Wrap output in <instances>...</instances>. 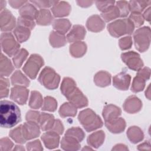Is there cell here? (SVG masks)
<instances>
[{"mask_svg": "<svg viewBox=\"0 0 151 151\" xmlns=\"http://www.w3.org/2000/svg\"><path fill=\"white\" fill-rule=\"evenodd\" d=\"M21 120L19 107L13 102L1 100L0 104V124L2 127L11 128Z\"/></svg>", "mask_w": 151, "mask_h": 151, "instance_id": "1", "label": "cell"}, {"mask_svg": "<svg viewBox=\"0 0 151 151\" xmlns=\"http://www.w3.org/2000/svg\"><path fill=\"white\" fill-rule=\"evenodd\" d=\"M61 91L77 108H82L88 105L87 99L76 87V84L72 78L65 77L63 79Z\"/></svg>", "mask_w": 151, "mask_h": 151, "instance_id": "2", "label": "cell"}, {"mask_svg": "<svg viewBox=\"0 0 151 151\" xmlns=\"http://www.w3.org/2000/svg\"><path fill=\"white\" fill-rule=\"evenodd\" d=\"M78 120L87 132H91L103 126V122L100 117L90 109H87L80 112Z\"/></svg>", "mask_w": 151, "mask_h": 151, "instance_id": "3", "label": "cell"}, {"mask_svg": "<svg viewBox=\"0 0 151 151\" xmlns=\"http://www.w3.org/2000/svg\"><path fill=\"white\" fill-rule=\"evenodd\" d=\"M134 28L133 23L128 18L118 19L107 26L110 34L114 37H119L124 34H132Z\"/></svg>", "mask_w": 151, "mask_h": 151, "instance_id": "4", "label": "cell"}, {"mask_svg": "<svg viewBox=\"0 0 151 151\" xmlns=\"http://www.w3.org/2000/svg\"><path fill=\"white\" fill-rule=\"evenodd\" d=\"M60 80V76L49 67H45L38 77V81L49 90H54L57 88Z\"/></svg>", "mask_w": 151, "mask_h": 151, "instance_id": "5", "label": "cell"}, {"mask_svg": "<svg viewBox=\"0 0 151 151\" xmlns=\"http://www.w3.org/2000/svg\"><path fill=\"white\" fill-rule=\"evenodd\" d=\"M1 45L2 51L8 56H14L19 50L20 45L11 32H3L1 35Z\"/></svg>", "mask_w": 151, "mask_h": 151, "instance_id": "6", "label": "cell"}, {"mask_svg": "<svg viewBox=\"0 0 151 151\" xmlns=\"http://www.w3.org/2000/svg\"><path fill=\"white\" fill-rule=\"evenodd\" d=\"M44 65V60L38 54H32L22 68L24 73L31 79H34Z\"/></svg>", "mask_w": 151, "mask_h": 151, "instance_id": "7", "label": "cell"}, {"mask_svg": "<svg viewBox=\"0 0 151 151\" xmlns=\"http://www.w3.org/2000/svg\"><path fill=\"white\" fill-rule=\"evenodd\" d=\"M136 48L140 52L146 51L150 44V28L143 27L136 31L133 35Z\"/></svg>", "mask_w": 151, "mask_h": 151, "instance_id": "8", "label": "cell"}, {"mask_svg": "<svg viewBox=\"0 0 151 151\" xmlns=\"http://www.w3.org/2000/svg\"><path fill=\"white\" fill-rule=\"evenodd\" d=\"M121 58L128 67L133 70H139L143 67V63L140 55L134 51H129L122 54Z\"/></svg>", "mask_w": 151, "mask_h": 151, "instance_id": "9", "label": "cell"}, {"mask_svg": "<svg viewBox=\"0 0 151 151\" xmlns=\"http://www.w3.org/2000/svg\"><path fill=\"white\" fill-rule=\"evenodd\" d=\"M15 24V18L9 10L5 9L1 12L0 27L1 31L5 32L11 31L14 28Z\"/></svg>", "mask_w": 151, "mask_h": 151, "instance_id": "10", "label": "cell"}, {"mask_svg": "<svg viewBox=\"0 0 151 151\" xmlns=\"http://www.w3.org/2000/svg\"><path fill=\"white\" fill-rule=\"evenodd\" d=\"M29 91L24 86H14L11 88L10 98L16 103L23 105L27 101Z\"/></svg>", "mask_w": 151, "mask_h": 151, "instance_id": "11", "label": "cell"}, {"mask_svg": "<svg viewBox=\"0 0 151 151\" xmlns=\"http://www.w3.org/2000/svg\"><path fill=\"white\" fill-rule=\"evenodd\" d=\"M22 132L26 141L37 137L40 134L39 125L37 123L28 121L22 125Z\"/></svg>", "mask_w": 151, "mask_h": 151, "instance_id": "12", "label": "cell"}, {"mask_svg": "<svg viewBox=\"0 0 151 151\" xmlns=\"http://www.w3.org/2000/svg\"><path fill=\"white\" fill-rule=\"evenodd\" d=\"M130 80L131 77L129 74L124 72H122L113 77V84L117 89L126 90L129 87Z\"/></svg>", "mask_w": 151, "mask_h": 151, "instance_id": "13", "label": "cell"}, {"mask_svg": "<svg viewBox=\"0 0 151 151\" xmlns=\"http://www.w3.org/2000/svg\"><path fill=\"white\" fill-rule=\"evenodd\" d=\"M41 139L47 148L54 149L57 147L59 143L60 137L58 134L54 131H50L44 133Z\"/></svg>", "mask_w": 151, "mask_h": 151, "instance_id": "14", "label": "cell"}, {"mask_svg": "<svg viewBox=\"0 0 151 151\" xmlns=\"http://www.w3.org/2000/svg\"><path fill=\"white\" fill-rule=\"evenodd\" d=\"M71 10L70 5L64 1H56L51 8L53 15L55 17L67 16Z\"/></svg>", "mask_w": 151, "mask_h": 151, "instance_id": "15", "label": "cell"}, {"mask_svg": "<svg viewBox=\"0 0 151 151\" xmlns=\"http://www.w3.org/2000/svg\"><path fill=\"white\" fill-rule=\"evenodd\" d=\"M85 35L86 30L83 26L79 25H74L67 35V40L69 42H78L84 39Z\"/></svg>", "mask_w": 151, "mask_h": 151, "instance_id": "16", "label": "cell"}, {"mask_svg": "<svg viewBox=\"0 0 151 151\" xmlns=\"http://www.w3.org/2000/svg\"><path fill=\"white\" fill-rule=\"evenodd\" d=\"M142 107V102L136 97L133 96L128 97L124 103V110L129 113L139 111Z\"/></svg>", "mask_w": 151, "mask_h": 151, "instance_id": "17", "label": "cell"}, {"mask_svg": "<svg viewBox=\"0 0 151 151\" xmlns=\"http://www.w3.org/2000/svg\"><path fill=\"white\" fill-rule=\"evenodd\" d=\"M121 114V110L119 107L109 104L104 107L103 111V116L106 122H110L119 117Z\"/></svg>", "mask_w": 151, "mask_h": 151, "instance_id": "18", "label": "cell"}, {"mask_svg": "<svg viewBox=\"0 0 151 151\" xmlns=\"http://www.w3.org/2000/svg\"><path fill=\"white\" fill-rule=\"evenodd\" d=\"M87 28L93 32H99L104 27V22L97 15L91 16L87 21Z\"/></svg>", "mask_w": 151, "mask_h": 151, "instance_id": "19", "label": "cell"}, {"mask_svg": "<svg viewBox=\"0 0 151 151\" xmlns=\"http://www.w3.org/2000/svg\"><path fill=\"white\" fill-rule=\"evenodd\" d=\"M105 125L111 133H119L123 132L126 127V122L122 117H118L110 122H106Z\"/></svg>", "mask_w": 151, "mask_h": 151, "instance_id": "20", "label": "cell"}, {"mask_svg": "<svg viewBox=\"0 0 151 151\" xmlns=\"http://www.w3.org/2000/svg\"><path fill=\"white\" fill-rule=\"evenodd\" d=\"M14 68L10 60L5 56L2 53L1 55L0 64V74L1 77H8L14 71Z\"/></svg>", "mask_w": 151, "mask_h": 151, "instance_id": "21", "label": "cell"}, {"mask_svg": "<svg viewBox=\"0 0 151 151\" xmlns=\"http://www.w3.org/2000/svg\"><path fill=\"white\" fill-rule=\"evenodd\" d=\"M54 122L55 120L53 115L45 113H40L38 123H40L41 130L45 131L51 129L54 126Z\"/></svg>", "mask_w": 151, "mask_h": 151, "instance_id": "22", "label": "cell"}, {"mask_svg": "<svg viewBox=\"0 0 151 151\" xmlns=\"http://www.w3.org/2000/svg\"><path fill=\"white\" fill-rule=\"evenodd\" d=\"M35 19L38 24L41 25H47L52 22L53 17L49 10L41 9L38 11Z\"/></svg>", "mask_w": 151, "mask_h": 151, "instance_id": "23", "label": "cell"}, {"mask_svg": "<svg viewBox=\"0 0 151 151\" xmlns=\"http://www.w3.org/2000/svg\"><path fill=\"white\" fill-rule=\"evenodd\" d=\"M80 142L76 139L65 135V136L62 139L61 143V147L64 150H76L80 149Z\"/></svg>", "mask_w": 151, "mask_h": 151, "instance_id": "24", "label": "cell"}, {"mask_svg": "<svg viewBox=\"0 0 151 151\" xmlns=\"http://www.w3.org/2000/svg\"><path fill=\"white\" fill-rule=\"evenodd\" d=\"M11 80L14 86L28 87L29 84V80L19 70L14 72L11 77Z\"/></svg>", "mask_w": 151, "mask_h": 151, "instance_id": "25", "label": "cell"}, {"mask_svg": "<svg viewBox=\"0 0 151 151\" xmlns=\"http://www.w3.org/2000/svg\"><path fill=\"white\" fill-rule=\"evenodd\" d=\"M50 42L53 47L59 48L65 45L67 40L64 34L57 31H52L50 35Z\"/></svg>", "mask_w": 151, "mask_h": 151, "instance_id": "26", "label": "cell"}, {"mask_svg": "<svg viewBox=\"0 0 151 151\" xmlns=\"http://www.w3.org/2000/svg\"><path fill=\"white\" fill-rule=\"evenodd\" d=\"M104 140V133L103 131H98L90 134L87 139V143L89 145L97 148L103 143Z\"/></svg>", "mask_w": 151, "mask_h": 151, "instance_id": "27", "label": "cell"}, {"mask_svg": "<svg viewBox=\"0 0 151 151\" xmlns=\"http://www.w3.org/2000/svg\"><path fill=\"white\" fill-rule=\"evenodd\" d=\"M19 12L21 15V17L34 19L36 18L38 11L33 6L32 4L27 2L19 9Z\"/></svg>", "mask_w": 151, "mask_h": 151, "instance_id": "28", "label": "cell"}, {"mask_svg": "<svg viewBox=\"0 0 151 151\" xmlns=\"http://www.w3.org/2000/svg\"><path fill=\"white\" fill-rule=\"evenodd\" d=\"M87 46L84 42H75L70 47V54L74 57H81L86 51Z\"/></svg>", "mask_w": 151, "mask_h": 151, "instance_id": "29", "label": "cell"}, {"mask_svg": "<svg viewBox=\"0 0 151 151\" xmlns=\"http://www.w3.org/2000/svg\"><path fill=\"white\" fill-rule=\"evenodd\" d=\"M30 33L31 29L22 26L18 25L14 30L15 38L19 42H23L27 41L29 38Z\"/></svg>", "mask_w": 151, "mask_h": 151, "instance_id": "30", "label": "cell"}, {"mask_svg": "<svg viewBox=\"0 0 151 151\" xmlns=\"http://www.w3.org/2000/svg\"><path fill=\"white\" fill-rule=\"evenodd\" d=\"M52 26L57 32L64 35L70 28L71 23L67 19H57L53 22Z\"/></svg>", "mask_w": 151, "mask_h": 151, "instance_id": "31", "label": "cell"}, {"mask_svg": "<svg viewBox=\"0 0 151 151\" xmlns=\"http://www.w3.org/2000/svg\"><path fill=\"white\" fill-rule=\"evenodd\" d=\"M111 75L106 71H100L94 76V82L96 84L100 87H106L110 84Z\"/></svg>", "mask_w": 151, "mask_h": 151, "instance_id": "32", "label": "cell"}, {"mask_svg": "<svg viewBox=\"0 0 151 151\" xmlns=\"http://www.w3.org/2000/svg\"><path fill=\"white\" fill-rule=\"evenodd\" d=\"M127 136L129 139L132 143H136L143 138V133L142 131L138 127L136 126L130 127L127 132Z\"/></svg>", "mask_w": 151, "mask_h": 151, "instance_id": "33", "label": "cell"}, {"mask_svg": "<svg viewBox=\"0 0 151 151\" xmlns=\"http://www.w3.org/2000/svg\"><path fill=\"white\" fill-rule=\"evenodd\" d=\"M150 1H130L129 3V11L132 13H140L149 5Z\"/></svg>", "mask_w": 151, "mask_h": 151, "instance_id": "34", "label": "cell"}, {"mask_svg": "<svg viewBox=\"0 0 151 151\" xmlns=\"http://www.w3.org/2000/svg\"><path fill=\"white\" fill-rule=\"evenodd\" d=\"M77 113V107L71 103H64L59 110V114L61 117L67 116L74 117Z\"/></svg>", "mask_w": 151, "mask_h": 151, "instance_id": "35", "label": "cell"}, {"mask_svg": "<svg viewBox=\"0 0 151 151\" xmlns=\"http://www.w3.org/2000/svg\"><path fill=\"white\" fill-rule=\"evenodd\" d=\"M43 100L41 94L37 91H32L31 93V96L29 101V106L32 109H37L41 107Z\"/></svg>", "mask_w": 151, "mask_h": 151, "instance_id": "36", "label": "cell"}, {"mask_svg": "<svg viewBox=\"0 0 151 151\" xmlns=\"http://www.w3.org/2000/svg\"><path fill=\"white\" fill-rule=\"evenodd\" d=\"M101 15L106 22H109L120 17V13L117 6L113 5L106 11L101 12Z\"/></svg>", "mask_w": 151, "mask_h": 151, "instance_id": "37", "label": "cell"}, {"mask_svg": "<svg viewBox=\"0 0 151 151\" xmlns=\"http://www.w3.org/2000/svg\"><path fill=\"white\" fill-rule=\"evenodd\" d=\"M28 53L25 49H20L12 58V61L16 68H19L27 58Z\"/></svg>", "mask_w": 151, "mask_h": 151, "instance_id": "38", "label": "cell"}, {"mask_svg": "<svg viewBox=\"0 0 151 151\" xmlns=\"http://www.w3.org/2000/svg\"><path fill=\"white\" fill-rule=\"evenodd\" d=\"M9 134V136L17 143H24L26 142L22 134V125H20L14 129L11 130Z\"/></svg>", "mask_w": 151, "mask_h": 151, "instance_id": "39", "label": "cell"}, {"mask_svg": "<svg viewBox=\"0 0 151 151\" xmlns=\"http://www.w3.org/2000/svg\"><path fill=\"white\" fill-rule=\"evenodd\" d=\"M65 135L71 136L77 139L79 142H81L83 140L85 136V134L83 131L78 127H73L71 129H69L68 130H67Z\"/></svg>", "mask_w": 151, "mask_h": 151, "instance_id": "40", "label": "cell"}, {"mask_svg": "<svg viewBox=\"0 0 151 151\" xmlns=\"http://www.w3.org/2000/svg\"><path fill=\"white\" fill-rule=\"evenodd\" d=\"M146 80L140 76L139 74H137V76L134 78L133 84L132 86V91L136 93L142 91L145 87Z\"/></svg>", "mask_w": 151, "mask_h": 151, "instance_id": "41", "label": "cell"}, {"mask_svg": "<svg viewBox=\"0 0 151 151\" xmlns=\"http://www.w3.org/2000/svg\"><path fill=\"white\" fill-rule=\"evenodd\" d=\"M57 103L55 99L48 96L44 99V102L41 109L45 111H54L57 109Z\"/></svg>", "mask_w": 151, "mask_h": 151, "instance_id": "42", "label": "cell"}, {"mask_svg": "<svg viewBox=\"0 0 151 151\" xmlns=\"http://www.w3.org/2000/svg\"><path fill=\"white\" fill-rule=\"evenodd\" d=\"M9 81L8 78L1 77L0 80V95L1 99L6 97L9 94Z\"/></svg>", "mask_w": 151, "mask_h": 151, "instance_id": "43", "label": "cell"}, {"mask_svg": "<svg viewBox=\"0 0 151 151\" xmlns=\"http://www.w3.org/2000/svg\"><path fill=\"white\" fill-rule=\"evenodd\" d=\"M116 6L118 8L120 17H126L129 12V3L125 1H117Z\"/></svg>", "mask_w": 151, "mask_h": 151, "instance_id": "44", "label": "cell"}, {"mask_svg": "<svg viewBox=\"0 0 151 151\" xmlns=\"http://www.w3.org/2000/svg\"><path fill=\"white\" fill-rule=\"evenodd\" d=\"M17 22H18V25L27 27L31 30L34 29V28L35 27V23L34 19L22 17L21 16L19 17H18Z\"/></svg>", "mask_w": 151, "mask_h": 151, "instance_id": "45", "label": "cell"}, {"mask_svg": "<svg viewBox=\"0 0 151 151\" xmlns=\"http://www.w3.org/2000/svg\"><path fill=\"white\" fill-rule=\"evenodd\" d=\"M129 19L133 23L134 27H139L143 24V19L140 13H132Z\"/></svg>", "mask_w": 151, "mask_h": 151, "instance_id": "46", "label": "cell"}, {"mask_svg": "<svg viewBox=\"0 0 151 151\" xmlns=\"http://www.w3.org/2000/svg\"><path fill=\"white\" fill-rule=\"evenodd\" d=\"M13 146V143L8 137L2 138L0 140V146L1 151L11 150Z\"/></svg>", "mask_w": 151, "mask_h": 151, "instance_id": "47", "label": "cell"}, {"mask_svg": "<svg viewBox=\"0 0 151 151\" xmlns=\"http://www.w3.org/2000/svg\"><path fill=\"white\" fill-rule=\"evenodd\" d=\"M114 1H104V2H100V1H96V4L99 10L101 11V12L106 11L107 9H109L110 7L114 5Z\"/></svg>", "mask_w": 151, "mask_h": 151, "instance_id": "48", "label": "cell"}, {"mask_svg": "<svg viewBox=\"0 0 151 151\" xmlns=\"http://www.w3.org/2000/svg\"><path fill=\"white\" fill-rule=\"evenodd\" d=\"M132 41L130 37H125L119 40V45L122 50L130 48L132 46Z\"/></svg>", "mask_w": 151, "mask_h": 151, "instance_id": "49", "label": "cell"}, {"mask_svg": "<svg viewBox=\"0 0 151 151\" xmlns=\"http://www.w3.org/2000/svg\"><path fill=\"white\" fill-rule=\"evenodd\" d=\"M40 116V113L35 111L30 110L27 113L26 120L29 122H34L38 124Z\"/></svg>", "mask_w": 151, "mask_h": 151, "instance_id": "50", "label": "cell"}, {"mask_svg": "<svg viewBox=\"0 0 151 151\" xmlns=\"http://www.w3.org/2000/svg\"><path fill=\"white\" fill-rule=\"evenodd\" d=\"M29 2L35 4L39 8H48L52 6L56 2V1H31Z\"/></svg>", "mask_w": 151, "mask_h": 151, "instance_id": "51", "label": "cell"}, {"mask_svg": "<svg viewBox=\"0 0 151 151\" xmlns=\"http://www.w3.org/2000/svg\"><path fill=\"white\" fill-rule=\"evenodd\" d=\"M27 150H43V148L41 147V143L40 140H37L31 142H29L27 144Z\"/></svg>", "mask_w": 151, "mask_h": 151, "instance_id": "52", "label": "cell"}, {"mask_svg": "<svg viewBox=\"0 0 151 151\" xmlns=\"http://www.w3.org/2000/svg\"><path fill=\"white\" fill-rule=\"evenodd\" d=\"M51 130L52 131L55 132L58 134H61L63 133L64 126H63V124L61 123V122L59 120H55L54 126H53L52 128L51 129Z\"/></svg>", "mask_w": 151, "mask_h": 151, "instance_id": "53", "label": "cell"}, {"mask_svg": "<svg viewBox=\"0 0 151 151\" xmlns=\"http://www.w3.org/2000/svg\"><path fill=\"white\" fill-rule=\"evenodd\" d=\"M10 5L14 8H18L22 5H24L27 2L25 1H8Z\"/></svg>", "mask_w": 151, "mask_h": 151, "instance_id": "54", "label": "cell"}, {"mask_svg": "<svg viewBox=\"0 0 151 151\" xmlns=\"http://www.w3.org/2000/svg\"><path fill=\"white\" fill-rule=\"evenodd\" d=\"M77 3L79 6H81L82 7H87L90 6L93 3V2L89 1H77Z\"/></svg>", "mask_w": 151, "mask_h": 151, "instance_id": "55", "label": "cell"}, {"mask_svg": "<svg viewBox=\"0 0 151 151\" xmlns=\"http://www.w3.org/2000/svg\"><path fill=\"white\" fill-rule=\"evenodd\" d=\"M150 8L149 7L147 9H146V11L143 14L144 18L147 20L148 21H150Z\"/></svg>", "mask_w": 151, "mask_h": 151, "instance_id": "56", "label": "cell"}, {"mask_svg": "<svg viewBox=\"0 0 151 151\" xmlns=\"http://www.w3.org/2000/svg\"><path fill=\"white\" fill-rule=\"evenodd\" d=\"M0 10H1V12L3 10H4L5 9V7L6 6V1H2V0H1L0 1Z\"/></svg>", "mask_w": 151, "mask_h": 151, "instance_id": "57", "label": "cell"}]
</instances>
